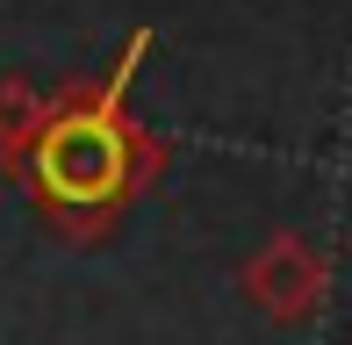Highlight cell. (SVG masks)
Segmentation results:
<instances>
[{
    "mask_svg": "<svg viewBox=\"0 0 352 345\" xmlns=\"http://www.w3.org/2000/svg\"><path fill=\"white\" fill-rule=\"evenodd\" d=\"M144 51H151V29H137V36L122 43L108 80H79V87L58 93L51 101V130H43L36 159L22 172L36 209L51 216L72 245H94L144 187L166 172V144L122 108Z\"/></svg>",
    "mask_w": 352,
    "mask_h": 345,
    "instance_id": "6da1fadb",
    "label": "cell"
},
{
    "mask_svg": "<svg viewBox=\"0 0 352 345\" xmlns=\"http://www.w3.org/2000/svg\"><path fill=\"white\" fill-rule=\"evenodd\" d=\"M245 295L259 317L274 324H309L331 295V274H324V252H316L302 230H274L259 252L245 259Z\"/></svg>",
    "mask_w": 352,
    "mask_h": 345,
    "instance_id": "7a4b0ae2",
    "label": "cell"
},
{
    "mask_svg": "<svg viewBox=\"0 0 352 345\" xmlns=\"http://www.w3.org/2000/svg\"><path fill=\"white\" fill-rule=\"evenodd\" d=\"M43 130H51V101H43L29 80H0V166H8L14 180L29 172Z\"/></svg>",
    "mask_w": 352,
    "mask_h": 345,
    "instance_id": "3957f363",
    "label": "cell"
}]
</instances>
